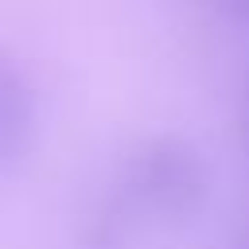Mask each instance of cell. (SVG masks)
<instances>
[{"label": "cell", "instance_id": "cell-1", "mask_svg": "<svg viewBox=\"0 0 249 249\" xmlns=\"http://www.w3.org/2000/svg\"><path fill=\"white\" fill-rule=\"evenodd\" d=\"M206 191L210 175L202 156L179 136H156L136 152L121 195L132 210H152L167 222H187L206 202Z\"/></svg>", "mask_w": 249, "mask_h": 249}, {"label": "cell", "instance_id": "cell-2", "mask_svg": "<svg viewBox=\"0 0 249 249\" xmlns=\"http://www.w3.org/2000/svg\"><path fill=\"white\" fill-rule=\"evenodd\" d=\"M35 140V97L27 78L0 58V171L12 167Z\"/></svg>", "mask_w": 249, "mask_h": 249}, {"label": "cell", "instance_id": "cell-3", "mask_svg": "<svg viewBox=\"0 0 249 249\" xmlns=\"http://www.w3.org/2000/svg\"><path fill=\"white\" fill-rule=\"evenodd\" d=\"M222 8H226L230 16H237V19L249 23V0H222Z\"/></svg>", "mask_w": 249, "mask_h": 249}, {"label": "cell", "instance_id": "cell-4", "mask_svg": "<svg viewBox=\"0 0 249 249\" xmlns=\"http://www.w3.org/2000/svg\"><path fill=\"white\" fill-rule=\"evenodd\" d=\"M237 249H249V237H245V241H241V245H237Z\"/></svg>", "mask_w": 249, "mask_h": 249}]
</instances>
